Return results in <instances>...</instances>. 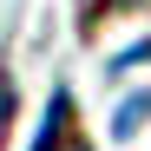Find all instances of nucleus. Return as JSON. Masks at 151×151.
<instances>
[{"mask_svg":"<svg viewBox=\"0 0 151 151\" xmlns=\"http://www.w3.org/2000/svg\"><path fill=\"white\" fill-rule=\"evenodd\" d=\"M7 118H13V86L0 79V145H7Z\"/></svg>","mask_w":151,"mask_h":151,"instance_id":"obj_2","label":"nucleus"},{"mask_svg":"<svg viewBox=\"0 0 151 151\" xmlns=\"http://www.w3.org/2000/svg\"><path fill=\"white\" fill-rule=\"evenodd\" d=\"M33 151H92V138L79 132V112H72V92H53V99H46V118H40Z\"/></svg>","mask_w":151,"mask_h":151,"instance_id":"obj_1","label":"nucleus"}]
</instances>
